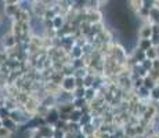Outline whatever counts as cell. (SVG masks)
Here are the masks:
<instances>
[{
	"label": "cell",
	"mask_w": 159,
	"mask_h": 138,
	"mask_svg": "<svg viewBox=\"0 0 159 138\" xmlns=\"http://www.w3.org/2000/svg\"><path fill=\"white\" fill-rule=\"evenodd\" d=\"M32 118L33 116H30L29 113H26L22 106H20V108H17V109H14L10 112V119L13 122H15L18 126H26Z\"/></svg>",
	"instance_id": "6da1fadb"
},
{
	"label": "cell",
	"mask_w": 159,
	"mask_h": 138,
	"mask_svg": "<svg viewBox=\"0 0 159 138\" xmlns=\"http://www.w3.org/2000/svg\"><path fill=\"white\" fill-rule=\"evenodd\" d=\"M76 79L75 76H64L62 82H61V90L65 93H72L76 90Z\"/></svg>",
	"instance_id": "7a4b0ae2"
},
{
	"label": "cell",
	"mask_w": 159,
	"mask_h": 138,
	"mask_svg": "<svg viewBox=\"0 0 159 138\" xmlns=\"http://www.w3.org/2000/svg\"><path fill=\"white\" fill-rule=\"evenodd\" d=\"M60 120V110H58L57 106H54V108H50V110H48V113H47V116L44 118V122H46V124H48V126H56L57 124V122Z\"/></svg>",
	"instance_id": "3957f363"
},
{
	"label": "cell",
	"mask_w": 159,
	"mask_h": 138,
	"mask_svg": "<svg viewBox=\"0 0 159 138\" xmlns=\"http://www.w3.org/2000/svg\"><path fill=\"white\" fill-rule=\"evenodd\" d=\"M86 21L90 25H97V24H102V14L100 10L96 11H86Z\"/></svg>",
	"instance_id": "277c9868"
},
{
	"label": "cell",
	"mask_w": 159,
	"mask_h": 138,
	"mask_svg": "<svg viewBox=\"0 0 159 138\" xmlns=\"http://www.w3.org/2000/svg\"><path fill=\"white\" fill-rule=\"evenodd\" d=\"M137 35H139L140 40H151L152 36H154V33H152L151 24H144L143 26H140Z\"/></svg>",
	"instance_id": "5b68a950"
},
{
	"label": "cell",
	"mask_w": 159,
	"mask_h": 138,
	"mask_svg": "<svg viewBox=\"0 0 159 138\" xmlns=\"http://www.w3.org/2000/svg\"><path fill=\"white\" fill-rule=\"evenodd\" d=\"M54 130H56V128H54L53 126L43 124V126H40V127H39L36 131H38V133H39V136H40L42 138H53Z\"/></svg>",
	"instance_id": "8992f818"
},
{
	"label": "cell",
	"mask_w": 159,
	"mask_h": 138,
	"mask_svg": "<svg viewBox=\"0 0 159 138\" xmlns=\"http://www.w3.org/2000/svg\"><path fill=\"white\" fill-rule=\"evenodd\" d=\"M69 57H71V60H80V58H84L83 48L75 44L72 47V50L69 51Z\"/></svg>",
	"instance_id": "52a82bcc"
},
{
	"label": "cell",
	"mask_w": 159,
	"mask_h": 138,
	"mask_svg": "<svg viewBox=\"0 0 159 138\" xmlns=\"http://www.w3.org/2000/svg\"><path fill=\"white\" fill-rule=\"evenodd\" d=\"M66 24V20L64 15H57L56 18L53 20V26H54V30H61Z\"/></svg>",
	"instance_id": "ba28073f"
},
{
	"label": "cell",
	"mask_w": 159,
	"mask_h": 138,
	"mask_svg": "<svg viewBox=\"0 0 159 138\" xmlns=\"http://www.w3.org/2000/svg\"><path fill=\"white\" fill-rule=\"evenodd\" d=\"M3 127H6L7 130L13 131V133H17V130H18V127H20V126L8 118V119H4V120H3Z\"/></svg>",
	"instance_id": "9c48e42d"
},
{
	"label": "cell",
	"mask_w": 159,
	"mask_h": 138,
	"mask_svg": "<svg viewBox=\"0 0 159 138\" xmlns=\"http://www.w3.org/2000/svg\"><path fill=\"white\" fill-rule=\"evenodd\" d=\"M97 98V90L93 87L86 88V96H84V100L87 101V104H91L94 100Z\"/></svg>",
	"instance_id": "30bf717a"
},
{
	"label": "cell",
	"mask_w": 159,
	"mask_h": 138,
	"mask_svg": "<svg viewBox=\"0 0 159 138\" xmlns=\"http://www.w3.org/2000/svg\"><path fill=\"white\" fill-rule=\"evenodd\" d=\"M145 57L147 60H151V61H155L159 58V50L158 47H151L149 50L145 51Z\"/></svg>",
	"instance_id": "8fae6325"
},
{
	"label": "cell",
	"mask_w": 159,
	"mask_h": 138,
	"mask_svg": "<svg viewBox=\"0 0 159 138\" xmlns=\"http://www.w3.org/2000/svg\"><path fill=\"white\" fill-rule=\"evenodd\" d=\"M82 116H83V112H82L80 109H75L71 115H69V122H72V123H80Z\"/></svg>",
	"instance_id": "7c38bea8"
},
{
	"label": "cell",
	"mask_w": 159,
	"mask_h": 138,
	"mask_svg": "<svg viewBox=\"0 0 159 138\" xmlns=\"http://www.w3.org/2000/svg\"><path fill=\"white\" fill-rule=\"evenodd\" d=\"M157 82H155L154 80V79H152L151 78V76H147V78H144V87L147 88V90H149V91H151L152 90V88H155V87H157Z\"/></svg>",
	"instance_id": "4fadbf2b"
},
{
	"label": "cell",
	"mask_w": 159,
	"mask_h": 138,
	"mask_svg": "<svg viewBox=\"0 0 159 138\" xmlns=\"http://www.w3.org/2000/svg\"><path fill=\"white\" fill-rule=\"evenodd\" d=\"M137 47H139L140 50H143V51H147V50H149L151 47H154V46H152L151 40H140L139 39V42H137Z\"/></svg>",
	"instance_id": "5bb4252c"
},
{
	"label": "cell",
	"mask_w": 159,
	"mask_h": 138,
	"mask_svg": "<svg viewBox=\"0 0 159 138\" xmlns=\"http://www.w3.org/2000/svg\"><path fill=\"white\" fill-rule=\"evenodd\" d=\"M84 96H86V88L84 87H76V90L73 91L75 98H84Z\"/></svg>",
	"instance_id": "9a60e30c"
},
{
	"label": "cell",
	"mask_w": 159,
	"mask_h": 138,
	"mask_svg": "<svg viewBox=\"0 0 159 138\" xmlns=\"http://www.w3.org/2000/svg\"><path fill=\"white\" fill-rule=\"evenodd\" d=\"M151 101H154L155 104H159V86L151 90Z\"/></svg>",
	"instance_id": "2e32d148"
},
{
	"label": "cell",
	"mask_w": 159,
	"mask_h": 138,
	"mask_svg": "<svg viewBox=\"0 0 159 138\" xmlns=\"http://www.w3.org/2000/svg\"><path fill=\"white\" fill-rule=\"evenodd\" d=\"M14 137V133L10 130H7L6 127H2L0 128V138H13Z\"/></svg>",
	"instance_id": "e0dca14e"
},
{
	"label": "cell",
	"mask_w": 159,
	"mask_h": 138,
	"mask_svg": "<svg viewBox=\"0 0 159 138\" xmlns=\"http://www.w3.org/2000/svg\"><path fill=\"white\" fill-rule=\"evenodd\" d=\"M10 118V110H8L6 106H0V119L4 120V119Z\"/></svg>",
	"instance_id": "ac0fdd59"
},
{
	"label": "cell",
	"mask_w": 159,
	"mask_h": 138,
	"mask_svg": "<svg viewBox=\"0 0 159 138\" xmlns=\"http://www.w3.org/2000/svg\"><path fill=\"white\" fill-rule=\"evenodd\" d=\"M141 66L147 70V72H151L152 70V61L151 60H145L144 62H141Z\"/></svg>",
	"instance_id": "d6986e66"
},
{
	"label": "cell",
	"mask_w": 159,
	"mask_h": 138,
	"mask_svg": "<svg viewBox=\"0 0 159 138\" xmlns=\"http://www.w3.org/2000/svg\"><path fill=\"white\" fill-rule=\"evenodd\" d=\"M66 136V133L65 131H62V130H54V134H53V138H65Z\"/></svg>",
	"instance_id": "ffe728a7"
},
{
	"label": "cell",
	"mask_w": 159,
	"mask_h": 138,
	"mask_svg": "<svg viewBox=\"0 0 159 138\" xmlns=\"http://www.w3.org/2000/svg\"><path fill=\"white\" fill-rule=\"evenodd\" d=\"M152 69L154 70H159V58L155 61H152Z\"/></svg>",
	"instance_id": "44dd1931"
},
{
	"label": "cell",
	"mask_w": 159,
	"mask_h": 138,
	"mask_svg": "<svg viewBox=\"0 0 159 138\" xmlns=\"http://www.w3.org/2000/svg\"><path fill=\"white\" fill-rule=\"evenodd\" d=\"M75 138H89V137H87V136H84V134L80 131V133H78V134H76Z\"/></svg>",
	"instance_id": "7402d4cb"
},
{
	"label": "cell",
	"mask_w": 159,
	"mask_h": 138,
	"mask_svg": "<svg viewBox=\"0 0 159 138\" xmlns=\"http://www.w3.org/2000/svg\"><path fill=\"white\" fill-rule=\"evenodd\" d=\"M2 127H3V120L0 119V128H2Z\"/></svg>",
	"instance_id": "603a6c76"
},
{
	"label": "cell",
	"mask_w": 159,
	"mask_h": 138,
	"mask_svg": "<svg viewBox=\"0 0 159 138\" xmlns=\"http://www.w3.org/2000/svg\"><path fill=\"white\" fill-rule=\"evenodd\" d=\"M3 22V17H2V14H0V24Z\"/></svg>",
	"instance_id": "cb8c5ba5"
}]
</instances>
